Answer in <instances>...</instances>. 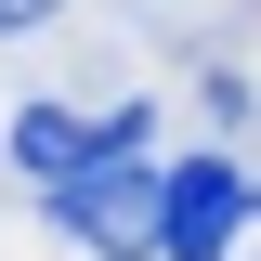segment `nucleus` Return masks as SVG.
I'll list each match as a JSON object with an SVG mask.
<instances>
[{
	"instance_id": "obj_1",
	"label": "nucleus",
	"mask_w": 261,
	"mask_h": 261,
	"mask_svg": "<svg viewBox=\"0 0 261 261\" xmlns=\"http://www.w3.org/2000/svg\"><path fill=\"white\" fill-rule=\"evenodd\" d=\"M157 209H170V170L144 157V144L53 183V222L79 235V248H105V261H157Z\"/></svg>"
},
{
	"instance_id": "obj_2",
	"label": "nucleus",
	"mask_w": 261,
	"mask_h": 261,
	"mask_svg": "<svg viewBox=\"0 0 261 261\" xmlns=\"http://www.w3.org/2000/svg\"><path fill=\"white\" fill-rule=\"evenodd\" d=\"M235 222H248V170L235 157H170L157 261H235Z\"/></svg>"
},
{
	"instance_id": "obj_3",
	"label": "nucleus",
	"mask_w": 261,
	"mask_h": 261,
	"mask_svg": "<svg viewBox=\"0 0 261 261\" xmlns=\"http://www.w3.org/2000/svg\"><path fill=\"white\" fill-rule=\"evenodd\" d=\"M92 157H130L105 118H79V105H27L13 118V170H39V183H65V170H92Z\"/></svg>"
},
{
	"instance_id": "obj_4",
	"label": "nucleus",
	"mask_w": 261,
	"mask_h": 261,
	"mask_svg": "<svg viewBox=\"0 0 261 261\" xmlns=\"http://www.w3.org/2000/svg\"><path fill=\"white\" fill-rule=\"evenodd\" d=\"M27 27H53V0H0V39H27Z\"/></svg>"
}]
</instances>
